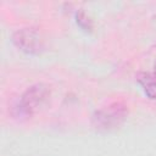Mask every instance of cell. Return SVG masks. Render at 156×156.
<instances>
[{
  "label": "cell",
  "instance_id": "1",
  "mask_svg": "<svg viewBox=\"0 0 156 156\" xmlns=\"http://www.w3.org/2000/svg\"><path fill=\"white\" fill-rule=\"evenodd\" d=\"M50 98V88L45 83H35L27 88L24 93L21 95L18 104L16 105L17 115L18 116H32L41 107L45 106V104L49 101Z\"/></svg>",
  "mask_w": 156,
  "mask_h": 156
},
{
  "label": "cell",
  "instance_id": "2",
  "mask_svg": "<svg viewBox=\"0 0 156 156\" xmlns=\"http://www.w3.org/2000/svg\"><path fill=\"white\" fill-rule=\"evenodd\" d=\"M127 107L121 102H113L104 108L96 111L93 116V123L99 129H111L119 126L126 116H127Z\"/></svg>",
  "mask_w": 156,
  "mask_h": 156
},
{
  "label": "cell",
  "instance_id": "3",
  "mask_svg": "<svg viewBox=\"0 0 156 156\" xmlns=\"http://www.w3.org/2000/svg\"><path fill=\"white\" fill-rule=\"evenodd\" d=\"M12 43L21 51L30 55L39 54L44 48V43L40 33L37 29L29 27L17 29L12 34Z\"/></svg>",
  "mask_w": 156,
  "mask_h": 156
},
{
  "label": "cell",
  "instance_id": "4",
  "mask_svg": "<svg viewBox=\"0 0 156 156\" xmlns=\"http://www.w3.org/2000/svg\"><path fill=\"white\" fill-rule=\"evenodd\" d=\"M140 84L144 88L145 94L150 99H156V80L150 74H144L140 78Z\"/></svg>",
  "mask_w": 156,
  "mask_h": 156
},
{
  "label": "cell",
  "instance_id": "5",
  "mask_svg": "<svg viewBox=\"0 0 156 156\" xmlns=\"http://www.w3.org/2000/svg\"><path fill=\"white\" fill-rule=\"evenodd\" d=\"M76 18H77V23H78L83 29H85V30H90V29H91L90 21H89V18L87 17V15H85L83 11L77 12Z\"/></svg>",
  "mask_w": 156,
  "mask_h": 156
},
{
  "label": "cell",
  "instance_id": "6",
  "mask_svg": "<svg viewBox=\"0 0 156 156\" xmlns=\"http://www.w3.org/2000/svg\"><path fill=\"white\" fill-rule=\"evenodd\" d=\"M154 69H155V72H156V61H155V63H154Z\"/></svg>",
  "mask_w": 156,
  "mask_h": 156
}]
</instances>
